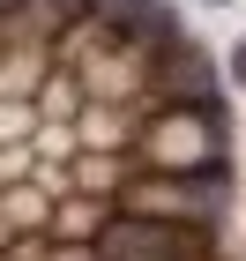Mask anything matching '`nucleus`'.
I'll use <instances>...</instances> for the list:
<instances>
[{
  "mask_svg": "<svg viewBox=\"0 0 246 261\" xmlns=\"http://www.w3.org/2000/svg\"><path fill=\"white\" fill-rule=\"evenodd\" d=\"M231 194H239L231 157H216V164H202V172H120L112 209H127V217H164V224H194V231H224Z\"/></svg>",
  "mask_w": 246,
  "mask_h": 261,
  "instance_id": "obj_1",
  "label": "nucleus"
},
{
  "mask_svg": "<svg viewBox=\"0 0 246 261\" xmlns=\"http://www.w3.org/2000/svg\"><path fill=\"white\" fill-rule=\"evenodd\" d=\"M231 157V112H202V105H149L134 142H127V164L134 172H202V164Z\"/></svg>",
  "mask_w": 246,
  "mask_h": 261,
  "instance_id": "obj_2",
  "label": "nucleus"
},
{
  "mask_svg": "<svg viewBox=\"0 0 246 261\" xmlns=\"http://www.w3.org/2000/svg\"><path fill=\"white\" fill-rule=\"evenodd\" d=\"M97 261H231L224 254V231H194V224H164V217H112L97 224V239H90Z\"/></svg>",
  "mask_w": 246,
  "mask_h": 261,
  "instance_id": "obj_3",
  "label": "nucleus"
},
{
  "mask_svg": "<svg viewBox=\"0 0 246 261\" xmlns=\"http://www.w3.org/2000/svg\"><path fill=\"white\" fill-rule=\"evenodd\" d=\"M149 105H202V112L224 105V82H216V67L194 38H172L149 53Z\"/></svg>",
  "mask_w": 246,
  "mask_h": 261,
  "instance_id": "obj_4",
  "label": "nucleus"
},
{
  "mask_svg": "<svg viewBox=\"0 0 246 261\" xmlns=\"http://www.w3.org/2000/svg\"><path fill=\"white\" fill-rule=\"evenodd\" d=\"M90 30H97L104 45H120V53H157V45L186 38V22H179L172 0H104Z\"/></svg>",
  "mask_w": 246,
  "mask_h": 261,
  "instance_id": "obj_5",
  "label": "nucleus"
},
{
  "mask_svg": "<svg viewBox=\"0 0 246 261\" xmlns=\"http://www.w3.org/2000/svg\"><path fill=\"white\" fill-rule=\"evenodd\" d=\"M231 82L246 90V45H231Z\"/></svg>",
  "mask_w": 246,
  "mask_h": 261,
  "instance_id": "obj_6",
  "label": "nucleus"
},
{
  "mask_svg": "<svg viewBox=\"0 0 246 261\" xmlns=\"http://www.w3.org/2000/svg\"><path fill=\"white\" fill-rule=\"evenodd\" d=\"M209 8H239V0H209Z\"/></svg>",
  "mask_w": 246,
  "mask_h": 261,
  "instance_id": "obj_7",
  "label": "nucleus"
}]
</instances>
